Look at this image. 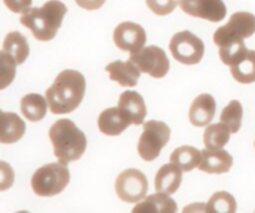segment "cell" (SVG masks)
I'll return each instance as SVG.
<instances>
[{"label": "cell", "mask_w": 255, "mask_h": 213, "mask_svg": "<svg viewBox=\"0 0 255 213\" xmlns=\"http://www.w3.org/2000/svg\"><path fill=\"white\" fill-rule=\"evenodd\" d=\"M86 91V80L76 70H64L46 90L50 111L55 115L70 114L80 106Z\"/></svg>", "instance_id": "cell-1"}, {"label": "cell", "mask_w": 255, "mask_h": 213, "mask_svg": "<svg viewBox=\"0 0 255 213\" xmlns=\"http://www.w3.org/2000/svg\"><path fill=\"white\" fill-rule=\"evenodd\" d=\"M67 14V7L60 0H49L41 7H30L20 16V22L31 30L35 39L50 41L54 39Z\"/></svg>", "instance_id": "cell-2"}, {"label": "cell", "mask_w": 255, "mask_h": 213, "mask_svg": "<svg viewBox=\"0 0 255 213\" xmlns=\"http://www.w3.org/2000/svg\"><path fill=\"white\" fill-rule=\"evenodd\" d=\"M49 137L54 154L64 164L81 159L87 147L84 132L69 119L57 120L49 130Z\"/></svg>", "instance_id": "cell-3"}, {"label": "cell", "mask_w": 255, "mask_h": 213, "mask_svg": "<svg viewBox=\"0 0 255 213\" xmlns=\"http://www.w3.org/2000/svg\"><path fill=\"white\" fill-rule=\"evenodd\" d=\"M64 162H51L35 171L31 189L37 196L52 197L61 194L70 182V171Z\"/></svg>", "instance_id": "cell-4"}, {"label": "cell", "mask_w": 255, "mask_h": 213, "mask_svg": "<svg viewBox=\"0 0 255 213\" xmlns=\"http://www.w3.org/2000/svg\"><path fill=\"white\" fill-rule=\"evenodd\" d=\"M169 139H171V129L167 126V124L156 120L144 122L143 132L137 145L141 159L147 162L156 160Z\"/></svg>", "instance_id": "cell-5"}, {"label": "cell", "mask_w": 255, "mask_h": 213, "mask_svg": "<svg viewBox=\"0 0 255 213\" xmlns=\"http://www.w3.org/2000/svg\"><path fill=\"white\" fill-rule=\"evenodd\" d=\"M255 34V15L248 11L234 12L229 21L218 27L214 32L213 40L218 47L231 42L244 41V39Z\"/></svg>", "instance_id": "cell-6"}, {"label": "cell", "mask_w": 255, "mask_h": 213, "mask_svg": "<svg viewBox=\"0 0 255 213\" xmlns=\"http://www.w3.org/2000/svg\"><path fill=\"white\" fill-rule=\"evenodd\" d=\"M169 50L177 61L184 65H196L203 59L204 44L193 32L184 30L172 36Z\"/></svg>", "instance_id": "cell-7"}, {"label": "cell", "mask_w": 255, "mask_h": 213, "mask_svg": "<svg viewBox=\"0 0 255 213\" xmlns=\"http://www.w3.org/2000/svg\"><path fill=\"white\" fill-rule=\"evenodd\" d=\"M115 189L121 201L138 204L148 192V181L143 172L136 169H128L117 176Z\"/></svg>", "instance_id": "cell-8"}, {"label": "cell", "mask_w": 255, "mask_h": 213, "mask_svg": "<svg viewBox=\"0 0 255 213\" xmlns=\"http://www.w3.org/2000/svg\"><path fill=\"white\" fill-rule=\"evenodd\" d=\"M129 60L141 70L154 79H162L169 71V60L164 50L158 46H147L139 51L131 54Z\"/></svg>", "instance_id": "cell-9"}, {"label": "cell", "mask_w": 255, "mask_h": 213, "mask_svg": "<svg viewBox=\"0 0 255 213\" xmlns=\"http://www.w3.org/2000/svg\"><path fill=\"white\" fill-rule=\"evenodd\" d=\"M147 35L143 27L132 21H124L117 25L114 31V41L122 51L129 54L139 51L146 44Z\"/></svg>", "instance_id": "cell-10"}, {"label": "cell", "mask_w": 255, "mask_h": 213, "mask_svg": "<svg viewBox=\"0 0 255 213\" xmlns=\"http://www.w3.org/2000/svg\"><path fill=\"white\" fill-rule=\"evenodd\" d=\"M178 5L186 14L212 22L222 21L227 15L223 0H178Z\"/></svg>", "instance_id": "cell-11"}, {"label": "cell", "mask_w": 255, "mask_h": 213, "mask_svg": "<svg viewBox=\"0 0 255 213\" xmlns=\"http://www.w3.org/2000/svg\"><path fill=\"white\" fill-rule=\"evenodd\" d=\"M97 125L104 135L119 136L129 125H133V122L124 110L117 106L104 110L97 119Z\"/></svg>", "instance_id": "cell-12"}, {"label": "cell", "mask_w": 255, "mask_h": 213, "mask_svg": "<svg viewBox=\"0 0 255 213\" xmlns=\"http://www.w3.org/2000/svg\"><path fill=\"white\" fill-rule=\"evenodd\" d=\"M217 104L212 95L202 94L194 99L189 109V121L196 127L208 126L216 114Z\"/></svg>", "instance_id": "cell-13"}, {"label": "cell", "mask_w": 255, "mask_h": 213, "mask_svg": "<svg viewBox=\"0 0 255 213\" xmlns=\"http://www.w3.org/2000/svg\"><path fill=\"white\" fill-rule=\"evenodd\" d=\"M233 166V157L223 149L211 150L204 149L202 151V160L198 169L207 174H226Z\"/></svg>", "instance_id": "cell-14"}, {"label": "cell", "mask_w": 255, "mask_h": 213, "mask_svg": "<svg viewBox=\"0 0 255 213\" xmlns=\"http://www.w3.org/2000/svg\"><path fill=\"white\" fill-rule=\"evenodd\" d=\"M106 71L109 72V76L112 81L119 82L121 86L126 87L136 86L141 75V70L129 59L127 61L117 60L111 62L106 66Z\"/></svg>", "instance_id": "cell-15"}, {"label": "cell", "mask_w": 255, "mask_h": 213, "mask_svg": "<svg viewBox=\"0 0 255 213\" xmlns=\"http://www.w3.org/2000/svg\"><path fill=\"white\" fill-rule=\"evenodd\" d=\"M182 184V169L176 164L171 162L157 171L154 179V187L157 192H163L167 195H173Z\"/></svg>", "instance_id": "cell-16"}, {"label": "cell", "mask_w": 255, "mask_h": 213, "mask_svg": "<svg viewBox=\"0 0 255 213\" xmlns=\"http://www.w3.org/2000/svg\"><path fill=\"white\" fill-rule=\"evenodd\" d=\"M119 107L124 110L131 117L133 125L143 124L147 115V107L144 100L137 91L122 92L119 99Z\"/></svg>", "instance_id": "cell-17"}, {"label": "cell", "mask_w": 255, "mask_h": 213, "mask_svg": "<svg viewBox=\"0 0 255 213\" xmlns=\"http://www.w3.org/2000/svg\"><path fill=\"white\" fill-rule=\"evenodd\" d=\"M0 119H1V131H0L1 144H15L24 136L25 122L20 119V116L14 112L2 111Z\"/></svg>", "instance_id": "cell-18"}, {"label": "cell", "mask_w": 255, "mask_h": 213, "mask_svg": "<svg viewBox=\"0 0 255 213\" xmlns=\"http://www.w3.org/2000/svg\"><path fill=\"white\" fill-rule=\"evenodd\" d=\"M133 213L138 212H156V213H174L177 212V204L171 195L157 192L149 197H144L141 204L132 210Z\"/></svg>", "instance_id": "cell-19"}, {"label": "cell", "mask_w": 255, "mask_h": 213, "mask_svg": "<svg viewBox=\"0 0 255 213\" xmlns=\"http://www.w3.org/2000/svg\"><path fill=\"white\" fill-rule=\"evenodd\" d=\"M47 104L46 97H42L40 94L25 95L20 102V109L25 119L31 122H37L42 120L46 115Z\"/></svg>", "instance_id": "cell-20"}, {"label": "cell", "mask_w": 255, "mask_h": 213, "mask_svg": "<svg viewBox=\"0 0 255 213\" xmlns=\"http://www.w3.org/2000/svg\"><path fill=\"white\" fill-rule=\"evenodd\" d=\"M2 51L7 52L17 65L24 64L30 54V47L27 40L19 31H11L5 36L2 44Z\"/></svg>", "instance_id": "cell-21"}, {"label": "cell", "mask_w": 255, "mask_h": 213, "mask_svg": "<svg viewBox=\"0 0 255 213\" xmlns=\"http://www.w3.org/2000/svg\"><path fill=\"white\" fill-rule=\"evenodd\" d=\"M202 151L193 146H181L174 150L171 155V162L176 164L182 171L189 172L197 169L201 164Z\"/></svg>", "instance_id": "cell-22"}, {"label": "cell", "mask_w": 255, "mask_h": 213, "mask_svg": "<svg viewBox=\"0 0 255 213\" xmlns=\"http://www.w3.org/2000/svg\"><path fill=\"white\" fill-rule=\"evenodd\" d=\"M231 129L227 125H224L223 122L208 125L206 127L203 136L204 146L211 150L223 149L228 144L229 139H231Z\"/></svg>", "instance_id": "cell-23"}, {"label": "cell", "mask_w": 255, "mask_h": 213, "mask_svg": "<svg viewBox=\"0 0 255 213\" xmlns=\"http://www.w3.org/2000/svg\"><path fill=\"white\" fill-rule=\"evenodd\" d=\"M231 71L239 84L255 82V50H249L241 62L231 66Z\"/></svg>", "instance_id": "cell-24"}, {"label": "cell", "mask_w": 255, "mask_h": 213, "mask_svg": "<svg viewBox=\"0 0 255 213\" xmlns=\"http://www.w3.org/2000/svg\"><path fill=\"white\" fill-rule=\"evenodd\" d=\"M237 211V201L229 192H216L206 204V212L234 213Z\"/></svg>", "instance_id": "cell-25"}, {"label": "cell", "mask_w": 255, "mask_h": 213, "mask_svg": "<svg viewBox=\"0 0 255 213\" xmlns=\"http://www.w3.org/2000/svg\"><path fill=\"white\" fill-rule=\"evenodd\" d=\"M242 120H243V107L238 100L229 102L228 106L224 107L221 114V122L231 129L232 134L239 131L242 126Z\"/></svg>", "instance_id": "cell-26"}, {"label": "cell", "mask_w": 255, "mask_h": 213, "mask_svg": "<svg viewBox=\"0 0 255 213\" xmlns=\"http://www.w3.org/2000/svg\"><path fill=\"white\" fill-rule=\"evenodd\" d=\"M249 50L247 49L244 41L231 42L224 46L219 47V56L221 60L228 66H233L241 62L247 56Z\"/></svg>", "instance_id": "cell-27"}, {"label": "cell", "mask_w": 255, "mask_h": 213, "mask_svg": "<svg viewBox=\"0 0 255 213\" xmlns=\"http://www.w3.org/2000/svg\"><path fill=\"white\" fill-rule=\"evenodd\" d=\"M1 76H0V89L4 90L5 87L9 86L15 77V71H16V61L14 57L10 56L7 52L1 50Z\"/></svg>", "instance_id": "cell-28"}, {"label": "cell", "mask_w": 255, "mask_h": 213, "mask_svg": "<svg viewBox=\"0 0 255 213\" xmlns=\"http://www.w3.org/2000/svg\"><path fill=\"white\" fill-rule=\"evenodd\" d=\"M147 6L152 10L156 15H168L176 9L178 5L177 0H146Z\"/></svg>", "instance_id": "cell-29"}, {"label": "cell", "mask_w": 255, "mask_h": 213, "mask_svg": "<svg viewBox=\"0 0 255 213\" xmlns=\"http://www.w3.org/2000/svg\"><path fill=\"white\" fill-rule=\"evenodd\" d=\"M2 1L6 5L7 9L15 14H22L27 9H30L32 4V0H2Z\"/></svg>", "instance_id": "cell-30"}, {"label": "cell", "mask_w": 255, "mask_h": 213, "mask_svg": "<svg viewBox=\"0 0 255 213\" xmlns=\"http://www.w3.org/2000/svg\"><path fill=\"white\" fill-rule=\"evenodd\" d=\"M1 185H0V190L5 191L6 189L11 187L12 182H14V172L10 166H7L6 162L1 161Z\"/></svg>", "instance_id": "cell-31"}, {"label": "cell", "mask_w": 255, "mask_h": 213, "mask_svg": "<svg viewBox=\"0 0 255 213\" xmlns=\"http://www.w3.org/2000/svg\"><path fill=\"white\" fill-rule=\"evenodd\" d=\"M80 7L85 10H97L102 7L106 0H75Z\"/></svg>", "instance_id": "cell-32"}]
</instances>
